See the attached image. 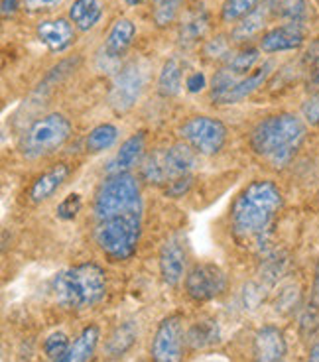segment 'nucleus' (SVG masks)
Segmentation results:
<instances>
[{
    "label": "nucleus",
    "mask_w": 319,
    "mask_h": 362,
    "mask_svg": "<svg viewBox=\"0 0 319 362\" xmlns=\"http://www.w3.org/2000/svg\"><path fill=\"white\" fill-rule=\"evenodd\" d=\"M144 203L132 173L109 175L93 203V236L110 262H127L138 250L142 236Z\"/></svg>",
    "instance_id": "obj_1"
},
{
    "label": "nucleus",
    "mask_w": 319,
    "mask_h": 362,
    "mask_svg": "<svg viewBox=\"0 0 319 362\" xmlns=\"http://www.w3.org/2000/svg\"><path fill=\"white\" fill-rule=\"evenodd\" d=\"M282 203V191L270 180H255L243 187L231 205V230L238 245L262 250Z\"/></svg>",
    "instance_id": "obj_2"
},
{
    "label": "nucleus",
    "mask_w": 319,
    "mask_h": 362,
    "mask_svg": "<svg viewBox=\"0 0 319 362\" xmlns=\"http://www.w3.org/2000/svg\"><path fill=\"white\" fill-rule=\"evenodd\" d=\"M306 140V124L290 112L262 118L250 132V148L272 168H284Z\"/></svg>",
    "instance_id": "obj_3"
},
{
    "label": "nucleus",
    "mask_w": 319,
    "mask_h": 362,
    "mask_svg": "<svg viewBox=\"0 0 319 362\" xmlns=\"http://www.w3.org/2000/svg\"><path fill=\"white\" fill-rule=\"evenodd\" d=\"M54 291L65 308H93L107 296V276L99 264H77L55 276Z\"/></svg>",
    "instance_id": "obj_4"
},
{
    "label": "nucleus",
    "mask_w": 319,
    "mask_h": 362,
    "mask_svg": "<svg viewBox=\"0 0 319 362\" xmlns=\"http://www.w3.org/2000/svg\"><path fill=\"white\" fill-rule=\"evenodd\" d=\"M71 132H74V127L69 118L64 117L62 112H52V115L37 118L24 130V134L20 136V154L28 160L54 154L55 150H59L69 140Z\"/></svg>",
    "instance_id": "obj_5"
},
{
    "label": "nucleus",
    "mask_w": 319,
    "mask_h": 362,
    "mask_svg": "<svg viewBox=\"0 0 319 362\" xmlns=\"http://www.w3.org/2000/svg\"><path fill=\"white\" fill-rule=\"evenodd\" d=\"M195 150L185 144H173L164 150H154L146 156L140 175L142 180L154 185H170L172 181L190 175L195 168Z\"/></svg>",
    "instance_id": "obj_6"
},
{
    "label": "nucleus",
    "mask_w": 319,
    "mask_h": 362,
    "mask_svg": "<svg viewBox=\"0 0 319 362\" xmlns=\"http://www.w3.org/2000/svg\"><path fill=\"white\" fill-rule=\"evenodd\" d=\"M180 136L199 156H217L227 144L228 130L219 118L197 115L183 122Z\"/></svg>",
    "instance_id": "obj_7"
},
{
    "label": "nucleus",
    "mask_w": 319,
    "mask_h": 362,
    "mask_svg": "<svg viewBox=\"0 0 319 362\" xmlns=\"http://www.w3.org/2000/svg\"><path fill=\"white\" fill-rule=\"evenodd\" d=\"M146 85V75L144 69L137 62L122 65L117 75L112 77L109 89V105L115 112L124 115L132 109L140 99L142 90Z\"/></svg>",
    "instance_id": "obj_8"
},
{
    "label": "nucleus",
    "mask_w": 319,
    "mask_h": 362,
    "mask_svg": "<svg viewBox=\"0 0 319 362\" xmlns=\"http://www.w3.org/2000/svg\"><path fill=\"white\" fill-rule=\"evenodd\" d=\"M228 280L225 270L217 264H195L185 276V291L193 301H211L227 291Z\"/></svg>",
    "instance_id": "obj_9"
},
{
    "label": "nucleus",
    "mask_w": 319,
    "mask_h": 362,
    "mask_svg": "<svg viewBox=\"0 0 319 362\" xmlns=\"http://www.w3.org/2000/svg\"><path fill=\"white\" fill-rule=\"evenodd\" d=\"M183 323L182 315L164 317L158 329H156L154 339L150 344V358L152 362H182L183 361Z\"/></svg>",
    "instance_id": "obj_10"
},
{
    "label": "nucleus",
    "mask_w": 319,
    "mask_h": 362,
    "mask_svg": "<svg viewBox=\"0 0 319 362\" xmlns=\"http://www.w3.org/2000/svg\"><path fill=\"white\" fill-rule=\"evenodd\" d=\"M288 344L282 329L265 325L256 331L253 341V358L255 362H286Z\"/></svg>",
    "instance_id": "obj_11"
},
{
    "label": "nucleus",
    "mask_w": 319,
    "mask_h": 362,
    "mask_svg": "<svg viewBox=\"0 0 319 362\" xmlns=\"http://www.w3.org/2000/svg\"><path fill=\"white\" fill-rule=\"evenodd\" d=\"M306 40V30L298 22H286L282 26H276L260 36L258 47L265 54H280L298 49Z\"/></svg>",
    "instance_id": "obj_12"
},
{
    "label": "nucleus",
    "mask_w": 319,
    "mask_h": 362,
    "mask_svg": "<svg viewBox=\"0 0 319 362\" xmlns=\"http://www.w3.org/2000/svg\"><path fill=\"white\" fill-rule=\"evenodd\" d=\"M158 264H160V276L168 286H178L182 281L183 274H185V264H187V252L185 246L180 238H168L162 248H160V256H158Z\"/></svg>",
    "instance_id": "obj_13"
},
{
    "label": "nucleus",
    "mask_w": 319,
    "mask_h": 362,
    "mask_svg": "<svg viewBox=\"0 0 319 362\" xmlns=\"http://www.w3.org/2000/svg\"><path fill=\"white\" fill-rule=\"evenodd\" d=\"M36 37L52 54H62L75 44V30L65 18L42 20L36 26Z\"/></svg>",
    "instance_id": "obj_14"
},
{
    "label": "nucleus",
    "mask_w": 319,
    "mask_h": 362,
    "mask_svg": "<svg viewBox=\"0 0 319 362\" xmlns=\"http://www.w3.org/2000/svg\"><path fill=\"white\" fill-rule=\"evenodd\" d=\"M272 69V62H265L262 65H258L255 71L248 73L243 79H238L225 95H221L219 99H215L213 103H215V105H237L240 100H245L246 97H250L255 90H258L265 85L266 79L270 77Z\"/></svg>",
    "instance_id": "obj_15"
},
{
    "label": "nucleus",
    "mask_w": 319,
    "mask_h": 362,
    "mask_svg": "<svg viewBox=\"0 0 319 362\" xmlns=\"http://www.w3.org/2000/svg\"><path fill=\"white\" fill-rule=\"evenodd\" d=\"M146 150V132H137V134L128 136L127 140L120 144L117 156L110 160L109 168H107V175H119V173H128L138 160L142 158Z\"/></svg>",
    "instance_id": "obj_16"
},
{
    "label": "nucleus",
    "mask_w": 319,
    "mask_h": 362,
    "mask_svg": "<svg viewBox=\"0 0 319 362\" xmlns=\"http://www.w3.org/2000/svg\"><path fill=\"white\" fill-rule=\"evenodd\" d=\"M69 165L67 163H55L54 168H50L47 172H44L40 177H37L34 183H32V187H30V193H28V197L30 201L34 203V205H40V203H44L50 197H54V193L62 185H64L67 177H69Z\"/></svg>",
    "instance_id": "obj_17"
},
{
    "label": "nucleus",
    "mask_w": 319,
    "mask_h": 362,
    "mask_svg": "<svg viewBox=\"0 0 319 362\" xmlns=\"http://www.w3.org/2000/svg\"><path fill=\"white\" fill-rule=\"evenodd\" d=\"M134 36H137L134 22L128 18H119L110 26L109 34L105 37L103 54L109 55L112 59H119V57L127 54L128 47L134 42Z\"/></svg>",
    "instance_id": "obj_18"
},
{
    "label": "nucleus",
    "mask_w": 319,
    "mask_h": 362,
    "mask_svg": "<svg viewBox=\"0 0 319 362\" xmlns=\"http://www.w3.org/2000/svg\"><path fill=\"white\" fill-rule=\"evenodd\" d=\"M270 16H272V12H270L268 2L265 0L258 8L253 10V12L246 14L245 18L240 20L238 24H235L233 32H231V40L237 42V44H246V42H250L253 37H256L262 30H265L266 22H268Z\"/></svg>",
    "instance_id": "obj_19"
},
{
    "label": "nucleus",
    "mask_w": 319,
    "mask_h": 362,
    "mask_svg": "<svg viewBox=\"0 0 319 362\" xmlns=\"http://www.w3.org/2000/svg\"><path fill=\"white\" fill-rule=\"evenodd\" d=\"M103 12V0H74V4L69 6V22L79 32H89L99 24Z\"/></svg>",
    "instance_id": "obj_20"
},
{
    "label": "nucleus",
    "mask_w": 319,
    "mask_h": 362,
    "mask_svg": "<svg viewBox=\"0 0 319 362\" xmlns=\"http://www.w3.org/2000/svg\"><path fill=\"white\" fill-rule=\"evenodd\" d=\"M207 32H209V14L203 8L193 10L180 24L178 42L182 47H192V45L199 44Z\"/></svg>",
    "instance_id": "obj_21"
},
{
    "label": "nucleus",
    "mask_w": 319,
    "mask_h": 362,
    "mask_svg": "<svg viewBox=\"0 0 319 362\" xmlns=\"http://www.w3.org/2000/svg\"><path fill=\"white\" fill-rule=\"evenodd\" d=\"M183 67L185 64L178 55H172L170 59H166L160 69V75H158V93L162 97L170 99V97L180 95L183 85Z\"/></svg>",
    "instance_id": "obj_22"
},
{
    "label": "nucleus",
    "mask_w": 319,
    "mask_h": 362,
    "mask_svg": "<svg viewBox=\"0 0 319 362\" xmlns=\"http://www.w3.org/2000/svg\"><path fill=\"white\" fill-rule=\"evenodd\" d=\"M100 331L97 325H87L83 329L79 337L75 339L69 353L65 354L64 358L55 362H89L93 358V354L99 346Z\"/></svg>",
    "instance_id": "obj_23"
},
{
    "label": "nucleus",
    "mask_w": 319,
    "mask_h": 362,
    "mask_svg": "<svg viewBox=\"0 0 319 362\" xmlns=\"http://www.w3.org/2000/svg\"><path fill=\"white\" fill-rule=\"evenodd\" d=\"M137 337L138 329L132 321L122 323L107 339V343H105V354L109 358H120V356H124L132 349V344L137 343Z\"/></svg>",
    "instance_id": "obj_24"
},
{
    "label": "nucleus",
    "mask_w": 319,
    "mask_h": 362,
    "mask_svg": "<svg viewBox=\"0 0 319 362\" xmlns=\"http://www.w3.org/2000/svg\"><path fill=\"white\" fill-rule=\"evenodd\" d=\"M117 138H119V128L115 124H109V122L99 124L85 138V150L89 154H100V152L109 150L110 146H115Z\"/></svg>",
    "instance_id": "obj_25"
},
{
    "label": "nucleus",
    "mask_w": 319,
    "mask_h": 362,
    "mask_svg": "<svg viewBox=\"0 0 319 362\" xmlns=\"http://www.w3.org/2000/svg\"><path fill=\"white\" fill-rule=\"evenodd\" d=\"M272 16L288 20V22H298L301 24L308 18V2L306 0H266Z\"/></svg>",
    "instance_id": "obj_26"
},
{
    "label": "nucleus",
    "mask_w": 319,
    "mask_h": 362,
    "mask_svg": "<svg viewBox=\"0 0 319 362\" xmlns=\"http://www.w3.org/2000/svg\"><path fill=\"white\" fill-rule=\"evenodd\" d=\"M258 57H260V49L248 45V47H243V49H238L231 55V59L225 64V69L238 79H243V77H246V73H253L255 65L258 64Z\"/></svg>",
    "instance_id": "obj_27"
},
{
    "label": "nucleus",
    "mask_w": 319,
    "mask_h": 362,
    "mask_svg": "<svg viewBox=\"0 0 319 362\" xmlns=\"http://www.w3.org/2000/svg\"><path fill=\"white\" fill-rule=\"evenodd\" d=\"M303 73H306V85L311 95L319 93V40H313L301 57Z\"/></svg>",
    "instance_id": "obj_28"
},
{
    "label": "nucleus",
    "mask_w": 319,
    "mask_h": 362,
    "mask_svg": "<svg viewBox=\"0 0 319 362\" xmlns=\"http://www.w3.org/2000/svg\"><path fill=\"white\" fill-rule=\"evenodd\" d=\"M185 0H154L152 4V20L158 28L172 26L182 14Z\"/></svg>",
    "instance_id": "obj_29"
},
{
    "label": "nucleus",
    "mask_w": 319,
    "mask_h": 362,
    "mask_svg": "<svg viewBox=\"0 0 319 362\" xmlns=\"http://www.w3.org/2000/svg\"><path fill=\"white\" fill-rule=\"evenodd\" d=\"M265 0H225L221 6V22L225 24H235L256 10Z\"/></svg>",
    "instance_id": "obj_30"
},
{
    "label": "nucleus",
    "mask_w": 319,
    "mask_h": 362,
    "mask_svg": "<svg viewBox=\"0 0 319 362\" xmlns=\"http://www.w3.org/2000/svg\"><path fill=\"white\" fill-rule=\"evenodd\" d=\"M219 325L215 321H203L192 327L190 335H187V343L192 344L193 349H205L211 344L219 343Z\"/></svg>",
    "instance_id": "obj_31"
},
{
    "label": "nucleus",
    "mask_w": 319,
    "mask_h": 362,
    "mask_svg": "<svg viewBox=\"0 0 319 362\" xmlns=\"http://www.w3.org/2000/svg\"><path fill=\"white\" fill-rule=\"evenodd\" d=\"M235 54L233 47H231V40L223 34H217V36L209 37L205 44H203V57L209 59V62H225L227 64L231 59V55Z\"/></svg>",
    "instance_id": "obj_32"
},
{
    "label": "nucleus",
    "mask_w": 319,
    "mask_h": 362,
    "mask_svg": "<svg viewBox=\"0 0 319 362\" xmlns=\"http://www.w3.org/2000/svg\"><path fill=\"white\" fill-rule=\"evenodd\" d=\"M69 349H71V341L65 333H52L44 343V353L52 362L64 358L69 353Z\"/></svg>",
    "instance_id": "obj_33"
},
{
    "label": "nucleus",
    "mask_w": 319,
    "mask_h": 362,
    "mask_svg": "<svg viewBox=\"0 0 319 362\" xmlns=\"http://www.w3.org/2000/svg\"><path fill=\"white\" fill-rule=\"evenodd\" d=\"M83 207V199L79 193H69L59 205H57V218L62 221H74Z\"/></svg>",
    "instance_id": "obj_34"
},
{
    "label": "nucleus",
    "mask_w": 319,
    "mask_h": 362,
    "mask_svg": "<svg viewBox=\"0 0 319 362\" xmlns=\"http://www.w3.org/2000/svg\"><path fill=\"white\" fill-rule=\"evenodd\" d=\"M265 301V286L258 281H248L243 286V303L245 309H256Z\"/></svg>",
    "instance_id": "obj_35"
},
{
    "label": "nucleus",
    "mask_w": 319,
    "mask_h": 362,
    "mask_svg": "<svg viewBox=\"0 0 319 362\" xmlns=\"http://www.w3.org/2000/svg\"><path fill=\"white\" fill-rule=\"evenodd\" d=\"M298 301H300V288L288 286V288H284V290L280 291V296L276 299V311L288 313V311H292V309L298 305Z\"/></svg>",
    "instance_id": "obj_36"
},
{
    "label": "nucleus",
    "mask_w": 319,
    "mask_h": 362,
    "mask_svg": "<svg viewBox=\"0 0 319 362\" xmlns=\"http://www.w3.org/2000/svg\"><path fill=\"white\" fill-rule=\"evenodd\" d=\"M303 118L310 122V124H319V93L311 95L310 99L303 103Z\"/></svg>",
    "instance_id": "obj_37"
},
{
    "label": "nucleus",
    "mask_w": 319,
    "mask_h": 362,
    "mask_svg": "<svg viewBox=\"0 0 319 362\" xmlns=\"http://www.w3.org/2000/svg\"><path fill=\"white\" fill-rule=\"evenodd\" d=\"M62 0H24V10L30 14H36V12H47V10H54L55 6H59Z\"/></svg>",
    "instance_id": "obj_38"
},
{
    "label": "nucleus",
    "mask_w": 319,
    "mask_h": 362,
    "mask_svg": "<svg viewBox=\"0 0 319 362\" xmlns=\"http://www.w3.org/2000/svg\"><path fill=\"white\" fill-rule=\"evenodd\" d=\"M192 187V175H183L180 180L172 181L168 187H166V193L170 197H183V193H187V189Z\"/></svg>",
    "instance_id": "obj_39"
},
{
    "label": "nucleus",
    "mask_w": 319,
    "mask_h": 362,
    "mask_svg": "<svg viewBox=\"0 0 319 362\" xmlns=\"http://www.w3.org/2000/svg\"><path fill=\"white\" fill-rule=\"evenodd\" d=\"M205 87H207V79H205V75L201 71H192L185 77V89L193 93V95L201 93Z\"/></svg>",
    "instance_id": "obj_40"
},
{
    "label": "nucleus",
    "mask_w": 319,
    "mask_h": 362,
    "mask_svg": "<svg viewBox=\"0 0 319 362\" xmlns=\"http://www.w3.org/2000/svg\"><path fill=\"white\" fill-rule=\"evenodd\" d=\"M20 4H24V0H2V18H12L18 12Z\"/></svg>",
    "instance_id": "obj_41"
},
{
    "label": "nucleus",
    "mask_w": 319,
    "mask_h": 362,
    "mask_svg": "<svg viewBox=\"0 0 319 362\" xmlns=\"http://www.w3.org/2000/svg\"><path fill=\"white\" fill-rule=\"evenodd\" d=\"M311 298H313V303L319 308V264L315 266V274H313V290H311Z\"/></svg>",
    "instance_id": "obj_42"
},
{
    "label": "nucleus",
    "mask_w": 319,
    "mask_h": 362,
    "mask_svg": "<svg viewBox=\"0 0 319 362\" xmlns=\"http://www.w3.org/2000/svg\"><path fill=\"white\" fill-rule=\"evenodd\" d=\"M308 362H319V344H313V346H311Z\"/></svg>",
    "instance_id": "obj_43"
},
{
    "label": "nucleus",
    "mask_w": 319,
    "mask_h": 362,
    "mask_svg": "<svg viewBox=\"0 0 319 362\" xmlns=\"http://www.w3.org/2000/svg\"><path fill=\"white\" fill-rule=\"evenodd\" d=\"M127 2V6H140V4H144L148 0H124Z\"/></svg>",
    "instance_id": "obj_44"
}]
</instances>
